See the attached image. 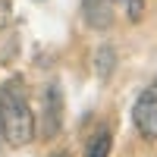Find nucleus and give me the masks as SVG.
Returning <instances> with one entry per match:
<instances>
[{
    "label": "nucleus",
    "instance_id": "423d86ee",
    "mask_svg": "<svg viewBox=\"0 0 157 157\" xmlns=\"http://www.w3.org/2000/svg\"><path fill=\"white\" fill-rule=\"evenodd\" d=\"M113 66H116V54H113L110 47H101V50H98V75H101V78H110Z\"/></svg>",
    "mask_w": 157,
    "mask_h": 157
},
{
    "label": "nucleus",
    "instance_id": "f257e3e1",
    "mask_svg": "<svg viewBox=\"0 0 157 157\" xmlns=\"http://www.w3.org/2000/svg\"><path fill=\"white\" fill-rule=\"evenodd\" d=\"M0 132L13 148H25L35 138V113L19 82H6L0 91Z\"/></svg>",
    "mask_w": 157,
    "mask_h": 157
},
{
    "label": "nucleus",
    "instance_id": "39448f33",
    "mask_svg": "<svg viewBox=\"0 0 157 157\" xmlns=\"http://www.w3.org/2000/svg\"><path fill=\"white\" fill-rule=\"evenodd\" d=\"M110 148H113V135L107 129L91 135V141L85 145V157H110Z\"/></svg>",
    "mask_w": 157,
    "mask_h": 157
},
{
    "label": "nucleus",
    "instance_id": "f03ea898",
    "mask_svg": "<svg viewBox=\"0 0 157 157\" xmlns=\"http://www.w3.org/2000/svg\"><path fill=\"white\" fill-rule=\"evenodd\" d=\"M132 123L145 141H157V91L145 88L132 104Z\"/></svg>",
    "mask_w": 157,
    "mask_h": 157
},
{
    "label": "nucleus",
    "instance_id": "7ed1b4c3",
    "mask_svg": "<svg viewBox=\"0 0 157 157\" xmlns=\"http://www.w3.org/2000/svg\"><path fill=\"white\" fill-rule=\"evenodd\" d=\"M63 129V91L57 82H50L44 91V123H41V135L54 138Z\"/></svg>",
    "mask_w": 157,
    "mask_h": 157
},
{
    "label": "nucleus",
    "instance_id": "1a4fd4ad",
    "mask_svg": "<svg viewBox=\"0 0 157 157\" xmlns=\"http://www.w3.org/2000/svg\"><path fill=\"white\" fill-rule=\"evenodd\" d=\"M57 157H69V154H57Z\"/></svg>",
    "mask_w": 157,
    "mask_h": 157
},
{
    "label": "nucleus",
    "instance_id": "0eeeda50",
    "mask_svg": "<svg viewBox=\"0 0 157 157\" xmlns=\"http://www.w3.org/2000/svg\"><path fill=\"white\" fill-rule=\"evenodd\" d=\"M120 3H123L126 16L132 19V22H138V19H141V10H145V0H120Z\"/></svg>",
    "mask_w": 157,
    "mask_h": 157
},
{
    "label": "nucleus",
    "instance_id": "20e7f679",
    "mask_svg": "<svg viewBox=\"0 0 157 157\" xmlns=\"http://www.w3.org/2000/svg\"><path fill=\"white\" fill-rule=\"evenodd\" d=\"M85 19L94 29H107L110 25V6L104 0H85Z\"/></svg>",
    "mask_w": 157,
    "mask_h": 157
},
{
    "label": "nucleus",
    "instance_id": "6e6552de",
    "mask_svg": "<svg viewBox=\"0 0 157 157\" xmlns=\"http://www.w3.org/2000/svg\"><path fill=\"white\" fill-rule=\"evenodd\" d=\"M154 91H157V78H154Z\"/></svg>",
    "mask_w": 157,
    "mask_h": 157
}]
</instances>
